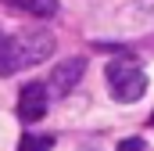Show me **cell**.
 I'll return each instance as SVG.
<instances>
[{"instance_id": "3", "label": "cell", "mask_w": 154, "mask_h": 151, "mask_svg": "<svg viewBox=\"0 0 154 151\" xmlns=\"http://www.w3.org/2000/svg\"><path fill=\"white\" fill-rule=\"evenodd\" d=\"M47 104H50V90L43 83H25L22 94H18V119L22 122H39L47 115Z\"/></svg>"}, {"instance_id": "5", "label": "cell", "mask_w": 154, "mask_h": 151, "mask_svg": "<svg viewBox=\"0 0 154 151\" xmlns=\"http://www.w3.org/2000/svg\"><path fill=\"white\" fill-rule=\"evenodd\" d=\"M4 4L14 11H25L32 18H54L57 14V0H4Z\"/></svg>"}, {"instance_id": "6", "label": "cell", "mask_w": 154, "mask_h": 151, "mask_svg": "<svg viewBox=\"0 0 154 151\" xmlns=\"http://www.w3.org/2000/svg\"><path fill=\"white\" fill-rule=\"evenodd\" d=\"M11 72H18V65H14V43L0 29V76H11Z\"/></svg>"}, {"instance_id": "4", "label": "cell", "mask_w": 154, "mask_h": 151, "mask_svg": "<svg viewBox=\"0 0 154 151\" xmlns=\"http://www.w3.org/2000/svg\"><path fill=\"white\" fill-rule=\"evenodd\" d=\"M82 69H86V61H82V58H68V61L54 65V72H50V86H47V90H50L54 97H68V94H72V86L82 79Z\"/></svg>"}, {"instance_id": "2", "label": "cell", "mask_w": 154, "mask_h": 151, "mask_svg": "<svg viewBox=\"0 0 154 151\" xmlns=\"http://www.w3.org/2000/svg\"><path fill=\"white\" fill-rule=\"evenodd\" d=\"M11 43H14V65L18 69H32L54 54V36L47 29H18L11 36Z\"/></svg>"}, {"instance_id": "7", "label": "cell", "mask_w": 154, "mask_h": 151, "mask_svg": "<svg viewBox=\"0 0 154 151\" xmlns=\"http://www.w3.org/2000/svg\"><path fill=\"white\" fill-rule=\"evenodd\" d=\"M54 148V137H43V133H25L18 140V151H50Z\"/></svg>"}, {"instance_id": "10", "label": "cell", "mask_w": 154, "mask_h": 151, "mask_svg": "<svg viewBox=\"0 0 154 151\" xmlns=\"http://www.w3.org/2000/svg\"><path fill=\"white\" fill-rule=\"evenodd\" d=\"M151 122H154V115H151Z\"/></svg>"}, {"instance_id": "1", "label": "cell", "mask_w": 154, "mask_h": 151, "mask_svg": "<svg viewBox=\"0 0 154 151\" xmlns=\"http://www.w3.org/2000/svg\"><path fill=\"white\" fill-rule=\"evenodd\" d=\"M108 86H111V97H115L118 104H133V101H140L143 94H147V72L136 65V61H129V58H118L111 61L108 69Z\"/></svg>"}, {"instance_id": "9", "label": "cell", "mask_w": 154, "mask_h": 151, "mask_svg": "<svg viewBox=\"0 0 154 151\" xmlns=\"http://www.w3.org/2000/svg\"><path fill=\"white\" fill-rule=\"evenodd\" d=\"M136 7H140L143 14H154V0H136Z\"/></svg>"}, {"instance_id": "8", "label": "cell", "mask_w": 154, "mask_h": 151, "mask_svg": "<svg viewBox=\"0 0 154 151\" xmlns=\"http://www.w3.org/2000/svg\"><path fill=\"white\" fill-rule=\"evenodd\" d=\"M118 151H151V148H147L143 137H125V140L118 144Z\"/></svg>"}]
</instances>
